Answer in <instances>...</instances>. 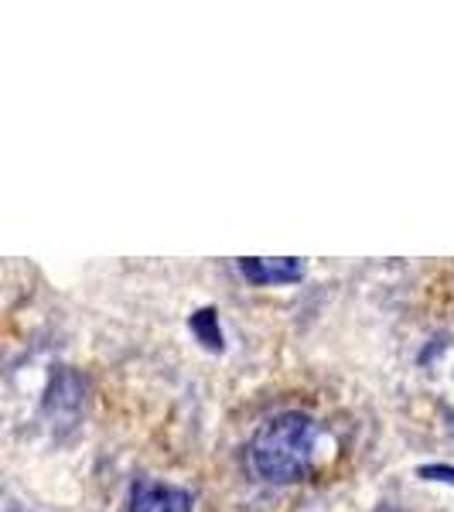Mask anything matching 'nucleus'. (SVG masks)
I'll return each mask as SVG.
<instances>
[{"label": "nucleus", "mask_w": 454, "mask_h": 512, "mask_svg": "<svg viewBox=\"0 0 454 512\" xmlns=\"http://www.w3.org/2000/svg\"><path fill=\"white\" fill-rule=\"evenodd\" d=\"M239 274L260 287L294 284V280L304 277V263L294 260V256H280V260H239Z\"/></svg>", "instance_id": "nucleus-3"}, {"label": "nucleus", "mask_w": 454, "mask_h": 512, "mask_svg": "<svg viewBox=\"0 0 454 512\" xmlns=\"http://www.w3.org/2000/svg\"><path fill=\"white\" fill-rule=\"evenodd\" d=\"M318 448V424L301 410H284L260 427L250 444V461L263 482L287 485L308 475Z\"/></svg>", "instance_id": "nucleus-1"}, {"label": "nucleus", "mask_w": 454, "mask_h": 512, "mask_svg": "<svg viewBox=\"0 0 454 512\" xmlns=\"http://www.w3.org/2000/svg\"><path fill=\"white\" fill-rule=\"evenodd\" d=\"M192 332L202 338L209 349H222V332L216 328V311H212V308H205V311H198V315H192Z\"/></svg>", "instance_id": "nucleus-4"}, {"label": "nucleus", "mask_w": 454, "mask_h": 512, "mask_svg": "<svg viewBox=\"0 0 454 512\" xmlns=\"http://www.w3.org/2000/svg\"><path fill=\"white\" fill-rule=\"evenodd\" d=\"M127 512H195L192 495L178 485L168 482H154V478H144L130 489L127 499Z\"/></svg>", "instance_id": "nucleus-2"}]
</instances>
